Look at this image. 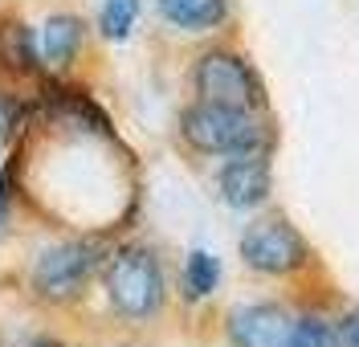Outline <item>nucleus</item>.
<instances>
[{"label": "nucleus", "mask_w": 359, "mask_h": 347, "mask_svg": "<svg viewBox=\"0 0 359 347\" xmlns=\"http://www.w3.org/2000/svg\"><path fill=\"white\" fill-rule=\"evenodd\" d=\"M139 21V0H102L98 8V33L107 41H123Z\"/></svg>", "instance_id": "nucleus-12"}, {"label": "nucleus", "mask_w": 359, "mask_h": 347, "mask_svg": "<svg viewBox=\"0 0 359 347\" xmlns=\"http://www.w3.org/2000/svg\"><path fill=\"white\" fill-rule=\"evenodd\" d=\"M102 290L118 319L147 323L163 311V299H168L163 266L147 245H123L102 261Z\"/></svg>", "instance_id": "nucleus-1"}, {"label": "nucleus", "mask_w": 359, "mask_h": 347, "mask_svg": "<svg viewBox=\"0 0 359 347\" xmlns=\"http://www.w3.org/2000/svg\"><path fill=\"white\" fill-rule=\"evenodd\" d=\"M94 270H102V250L78 237V241H62L53 250H45L33 266V294L49 306H66L74 302L86 282L94 278Z\"/></svg>", "instance_id": "nucleus-5"}, {"label": "nucleus", "mask_w": 359, "mask_h": 347, "mask_svg": "<svg viewBox=\"0 0 359 347\" xmlns=\"http://www.w3.org/2000/svg\"><path fill=\"white\" fill-rule=\"evenodd\" d=\"M294 315L282 311L278 302H249L229 311V343L233 347H290Z\"/></svg>", "instance_id": "nucleus-6"}, {"label": "nucleus", "mask_w": 359, "mask_h": 347, "mask_svg": "<svg viewBox=\"0 0 359 347\" xmlns=\"http://www.w3.org/2000/svg\"><path fill=\"white\" fill-rule=\"evenodd\" d=\"M192 90L201 102H221V107H241V111H262L266 107V86L257 69L249 66L245 53L229 46L204 49L192 66Z\"/></svg>", "instance_id": "nucleus-3"}, {"label": "nucleus", "mask_w": 359, "mask_h": 347, "mask_svg": "<svg viewBox=\"0 0 359 347\" xmlns=\"http://www.w3.org/2000/svg\"><path fill=\"white\" fill-rule=\"evenodd\" d=\"M159 17L184 33H208L229 21V0H159Z\"/></svg>", "instance_id": "nucleus-9"}, {"label": "nucleus", "mask_w": 359, "mask_h": 347, "mask_svg": "<svg viewBox=\"0 0 359 347\" xmlns=\"http://www.w3.org/2000/svg\"><path fill=\"white\" fill-rule=\"evenodd\" d=\"M290 347H339L335 323H327L318 315H294Z\"/></svg>", "instance_id": "nucleus-13"}, {"label": "nucleus", "mask_w": 359, "mask_h": 347, "mask_svg": "<svg viewBox=\"0 0 359 347\" xmlns=\"http://www.w3.org/2000/svg\"><path fill=\"white\" fill-rule=\"evenodd\" d=\"M217 188L229 208H257L269 200L273 172H269L266 151H245V156H229L217 172Z\"/></svg>", "instance_id": "nucleus-7"}, {"label": "nucleus", "mask_w": 359, "mask_h": 347, "mask_svg": "<svg viewBox=\"0 0 359 347\" xmlns=\"http://www.w3.org/2000/svg\"><path fill=\"white\" fill-rule=\"evenodd\" d=\"M82 41H86V25L78 21V17H69V13L49 17L45 29H41V57H45V66L66 69L69 62L78 57Z\"/></svg>", "instance_id": "nucleus-8"}, {"label": "nucleus", "mask_w": 359, "mask_h": 347, "mask_svg": "<svg viewBox=\"0 0 359 347\" xmlns=\"http://www.w3.org/2000/svg\"><path fill=\"white\" fill-rule=\"evenodd\" d=\"M237 254H241V261L253 274H266V278H290L311 266L306 237L294 229L286 217H278V212L249 221L241 241H237Z\"/></svg>", "instance_id": "nucleus-4"}, {"label": "nucleus", "mask_w": 359, "mask_h": 347, "mask_svg": "<svg viewBox=\"0 0 359 347\" xmlns=\"http://www.w3.org/2000/svg\"><path fill=\"white\" fill-rule=\"evenodd\" d=\"M180 286H184V299H188V302L208 299V294L221 286V261L208 254V250H192V254H188V261H184Z\"/></svg>", "instance_id": "nucleus-11"}, {"label": "nucleus", "mask_w": 359, "mask_h": 347, "mask_svg": "<svg viewBox=\"0 0 359 347\" xmlns=\"http://www.w3.org/2000/svg\"><path fill=\"white\" fill-rule=\"evenodd\" d=\"M0 69L17 78L37 74V37L25 21H0Z\"/></svg>", "instance_id": "nucleus-10"}, {"label": "nucleus", "mask_w": 359, "mask_h": 347, "mask_svg": "<svg viewBox=\"0 0 359 347\" xmlns=\"http://www.w3.org/2000/svg\"><path fill=\"white\" fill-rule=\"evenodd\" d=\"M335 335H339V347H359V311H351V315L339 319Z\"/></svg>", "instance_id": "nucleus-14"}, {"label": "nucleus", "mask_w": 359, "mask_h": 347, "mask_svg": "<svg viewBox=\"0 0 359 347\" xmlns=\"http://www.w3.org/2000/svg\"><path fill=\"white\" fill-rule=\"evenodd\" d=\"M180 139L201 151V156H245V151H266L269 131L262 123V111H241V107H221V102H192L180 115Z\"/></svg>", "instance_id": "nucleus-2"}]
</instances>
